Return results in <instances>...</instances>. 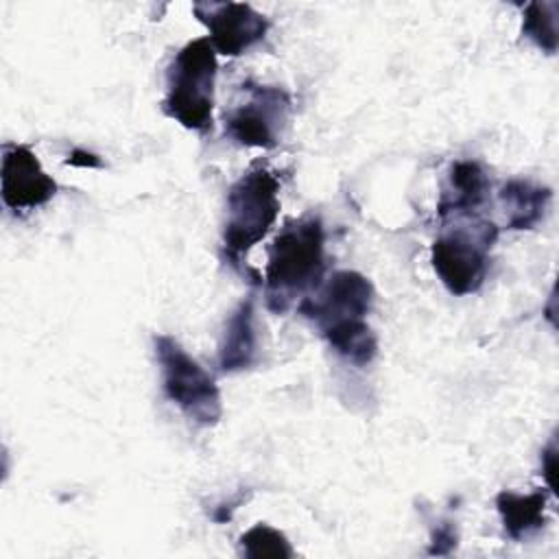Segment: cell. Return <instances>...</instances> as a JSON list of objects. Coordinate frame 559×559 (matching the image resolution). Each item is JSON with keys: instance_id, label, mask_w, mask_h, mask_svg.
<instances>
[{"instance_id": "cell-3", "label": "cell", "mask_w": 559, "mask_h": 559, "mask_svg": "<svg viewBox=\"0 0 559 559\" xmlns=\"http://www.w3.org/2000/svg\"><path fill=\"white\" fill-rule=\"evenodd\" d=\"M216 72V50L210 39L197 37L188 41L173 57L166 70V96L162 100L164 114L190 131H210Z\"/></svg>"}, {"instance_id": "cell-4", "label": "cell", "mask_w": 559, "mask_h": 559, "mask_svg": "<svg viewBox=\"0 0 559 559\" xmlns=\"http://www.w3.org/2000/svg\"><path fill=\"white\" fill-rule=\"evenodd\" d=\"M280 214V179L264 166L242 173L227 190L223 251L231 264L258 245Z\"/></svg>"}, {"instance_id": "cell-10", "label": "cell", "mask_w": 559, "mask_h": 559, "mask_svg": "<svg viewBox=\"0 0 559 559\" xmlns=\"http://www.w3.org/2000/svg\"><path fill=\"white\" fill-rule=\"evenodd\" d=\"M489 197V177L478 162L461 159L454 162L448 170L437 214L441 221L478 216V210L487 203Z\"/></svg>"}, {"instance_id": "cell-8", "label": "cell", "mask_w": 559, "mask_h": 559, "mask_svg": "<svg viewBox=\"0 0 559 559\" xmlns=\"http://www.w3.org/2000/svg\"><path fill=\"white\" fill-rule=\"evenodd\" d=\"M194 15L207 28V39L216 52L238 57L264 39L269 22L247 2H197Z\"/></svg>"}, {"instance_id": "cell-5", "label": "cell", "mask_w": 559, "mask_h": 559, "mask_svg": "<svg viewBox=\"0 0 559 559\" xmlns=\"http://www.w3.org/2000/svg\"><path fill=\"white\" fill-rule=\"evenodd\" d=\"M454 221V227L432 242L430 260L443 286L452 295L463 297L483 286L489 269V251L498 240V227L480 216Z\"/></svg>"}, {"instance_id": "cell-13", "label": "cell", "mask_w": 559, "mask_h": 559, "mask_svg": "<svg viewBox=\"0 0 559 559\" xmlns=\"http://www.w3.org/2000/svg\"><path fill=\"white\" fill-rule=\"evenodd\" d=\"M552 192L526 179H511L500 190L507 229H533L548 212Z\"/></svg>"}, {"instance_id": "cell-11", "label": "cell", "mask_w": 559, "mask_h": 559, "mask_svg": "<svg viewBox=\"0 0 559 559\" xmlns=\"http://www.w3.org/2000/svg\"><path fill=\"white\" fill-rule=\"evenodd\" d=\"M260 358V334L253 297H247L229 314L218 345V367L223 373H236L253 367Z\"/></svg>"}, {"instance_id": "cell-16", "label": "cell", "mask_w": 559, "mask_h": 559, "mask_svg": "<svg viewBox=\"0 0 559 559\" xmlns=\"http://www.w3.org/2000/svg\"><path fill=\"white\" fill-rule=\"evenodd\" d=\"M456 546V531L452 522H441L437 524V528L432 531L430 537V555H448L452 548Z\"/></svg>"}, {"instance_id": "cell-1", "label": "cell", "mask_w": 559, "mask_h": 559, "mask_svg": "<svg viewBox=\"0 0 559 559\" xmlns=\"http://www.w3.org/2000/svg\"><path fill=\"white\" fill-rule=\"evenodd\" d=\"M371 306V282L358 271H336L299 304V312L341 358L367 367L378 352V338L367 323Z\"/></svg>"}, {"instance_id": "cell-6", "label": "cell", "mask_w": 559, "mask_h": 559, "mask_svg": "<svg viewBox=\"0 0 559 559\" xmlns=\"http://www.w3.org/2000/svg\"><path fill=\"white\" fill-rule=\"evenodd\" d=\"M164 395L194 424L214 426L223 415L216 380L173 336H153Z\"/></svg>"}, {"instance_id": "cell-9", "label": "cell", "mask_w": 559, "mask_h": 559, "mask_svg": "<svg viewBox=\"0 0 559 559\" xmlns=\"http://www.w3.org/2000/svg\"><path fill=\"white\" fill-rule=\"evenodd\" d=\"M55 192V179L41 168L37 155L26 144L7 142L2 146L0 194L11 212L35 210L48 203Z\"/></svg>"}, {"instance_id": "cell-17", "label": "cell", "mask_w": 559, "mask_h": 559, "mask_svg": "<svg viewBox=\"0 0 559 559\" xmlns=\"http://www.w3.org/2000/svg\"><path fill=\"white\" fill-rule=\"evenodd\" d=\"M544 461H546V465H544L546 483H548V487L552 489V487H555V480H552V474H555V443H550V445L546 448V452H544Z\"/></svg>"}, {"instance_id": "cell-15", "label": "cell", "mask_w": 559, "mask_h": 559, "mask_svg": "<svg viewBox=\"0 0 559 559\" xmlns=\"http://www.w3.org/2000/svg\"><path fill=\"white\" fill-rule=\"evenodd\" d=\"M240 552L249 559H290L295 555L290 542L284 533L269 524H255L247 533L240 535Z\"/></svg>"}, {"instance_id": "cell-12", "label": "cell", "mask_w": 559, "mask_h": 559, "mask_svg": "<svg viewBox=\"0 0 559 559\" xmlns=\"http://www.w3.org/2000/svg\"><path fill=\"white\" fill-rule=\"evenodd\" d=\"M496 509L500 513L504 533L513 542L528 539L531 535L539 533L548 524L544 491L515 493L504 489L496 496Z\"/></svg>"}, {"instance_id": "cell-2", "label": "cell", "mask_w": 559, "mask_h": 559, "mask_svg": "<svg viewBox=\"0 0 559 559\" xmlns=\"http://www.w3.org/2000/svg\"><path fill=\"white\" fill-rule=\"evenodd\" d=\"M325 229L319 216L306 214L288 221L273 238L264 266V304L271 312H286L323 282Z\"/></svg>"}, {"instance_id": "cell-14", "label": "cell", "mask_w": 559, "mask_h": 559, "mask_svg": "<svg viewBox=\"0 0 559 559\" xmlns=\"http://www.w3.org/2000/svg\"><path fill=\"white\" fill-rule=\"evenodd\" d=\"M557 2H531L524 7L522 33L544 52H557Z\"/></svg>"}, {"instance_id": "cell-7", "label": "cell", "mask_w": 559, "mask_h": 559, "mask_svg": "<svg viewBox=\"0 0 559 559\" xmlns=\"http://www.w3.org/2000/svg\"><path fill=\"white\" fill-rule=\"evenodd\" d=\"M242 96L229 116H225V133L242 146H277L290 116L288 92L273 85L245 83Z\"/></svg>"}]
</instances>
